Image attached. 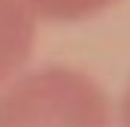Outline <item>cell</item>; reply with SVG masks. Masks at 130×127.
<instances>
[{
    "instance_id": "obj_1",
    "label": "cell",
    "mask_w": 130,
    "mask_h": 127,
    "mask_svg": "<svg viewBox=\"0 0 130 127\" xmlns=\"http://www.w3.org/2000/svg\"><path fill=\"white\" fill-rule=\"evenodd\" d=\"M0 127H112V103L85 70L48 64L0 85Z\"/></svg>"
},
{
    "instance_id": "obj_2",
    "label": "cell",
    "mask_w": 130,
    "mask_h": 127,
    "mask_svg": "<svg viewBox=\"0 0 130 127\" xmlns=\"http://www.w3.org/2000/svg\"><path fill=\"white\" fill-rule=\"evenodd\" d=\"M36 24L27 0H0V85L30 64Z\"/></svg>"
},
{
    "instance_id": "obj_3",
    "label": "cell",
    "mask_w": 130,
    "mask_h": 127,
    "mask_svg": "<svg viewBox=\"0 0 130 127\" xmlns=\"http://www.w3.org/2000/svg\"><path fill=\"white\" fill-rule=\"evenodd\" d=\"M121 0H27L33 9L36 21H48V24H76V21H88L100 12L112 9Z\"/></svg>"
},
{
    "instance_id": "obj_4",
    "label": "cell",
    "mask_w": 130,
    "mask_h": 127,
    "mask_svg": "<svg viewBox=\"0 0 130 127\" xmlns=\"http://www.w3.org/2000/svg\"><path fill=\"white\" fill-rule=\"evenodd\" d=\"M118 127H130V82L121 94V106H118Z\"/></svg>"
}]
</instances>
